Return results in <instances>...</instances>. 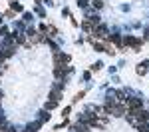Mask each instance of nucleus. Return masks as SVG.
Segmentation results:
<instances>
[{
  "instance_id": "obj_17",
  "label": "nucleus",
  "mask_w": 149,
  "mask_h": 132,
  "mask_svg": "<svg viewBox=\"0 0 149 132\" xmlns=\"http://www.w3.org/2000/svg\"><path fill=\"white\" fill-rule=\"evenodd\" d=\"M4 58H6V54H4V52H2V50H0V62H2V60H4Z\"/></svg>"
},
{
  "instance_id": "obj_10",
  "label": "nucleus",
  "mask_w": 149,
  "mask_h": 132,
  "mask_svg": "<svg viewBox=\"0 0 149 132\" xmlns=\"http://www.w3.org/2000/svg\"><path fill=\"white\" fill-rule=\"evenodd\" d=\"M40 126H42V120H38V122H34V124H30V126H28V132H36Z\"/></svg>"
},
{
  "instance_id": "obj_4",
  "label": "nucleus",
  "mask_w": 149,
  "mask_h": 132,
  "mask_svg": "<svg viewBox=\"0 0 149 132\" xmlns=\"http://www.w3.org/2000/svg\"><path fill=\"white\" fill-rule=\"evenodd\" d=\"M125 106H127V110H131V108H143V102L139 98H127L125 100Z\"/></svg>"
},
{
  "instance_id": "obj_9",
  "label": "nucleus",
  "mask_w": 149,
  "mask_h": 132,
  "mask_svg": "<svg viewBox=\"0 0 149 132\" xmlns=\"http://www.w3.org/2000/svg\"><path fill=\"white\" fill-rule=\"evenodd\" d=\"M46 32H48V36H50V38H54V36L58 34V30H56L54 26H46Z\"/></svg>"
},
{
  "instance_id": "obj_5",
  "label": "nucleus",
  "mask_w": 149,
  "mask_h": 132,
  "mask_svg": "<svg viewBox=\"0 0 149 132\" xmlns=\"http://www.w3.org/2000/svg\"><path fill=\"white\" fill-rule=\"evenodd\" d=\"M94 34H96L98 38H108V26H104V24H98V26L94 28Z\"/></svg>"
},
{
  "instance_id": "obj_14",
  "label": "nucleus",
  "mask_w": 149,
  "mask_h": 132,
  "mask_svg": "<svg viewBox=\"0 0 149 132\" xmlns=\"http://www.w3.org/2000/svg\"><path fill=\"white\" fill-rule=\"evenodd\" d=\"M137 128H139V132H149V124L147 122H143V124H139Z\"/></svg>"
},
{
  "instance_id": "obj_18",
  "label": "nucleus",
  "mask_w": 149,
  "mask_h": 132,
  "mask_svg": "<svg viewBox=\"0 0 149 132\" xmlns=\"http://www.w3.org/2000/svg\"><path fill=\"white\" fill-rule=\"evenodd\" d=\"M0 124H4V116H0Z\"/></svg>"
},
{
  "instance_id": "obj_7",
  "label": "nucleus",
  "mask_w": 149,
  "mask_h": 132,
  "mask_svg": "<svg viewBox=\"0 0 149 132\" xmlns=\"http://www.w3.org/2000/svg\"><path fill=\"white\" fill-rule=\"evenodd\" d=\"M50 98H52V100H56V102H60V98H62V92H60V84H56V86L52 88V94H50Z\"/></svg>"
},
{
  "instance_id": "obj_13",
  "label": "nucleus",
  "mask_w": 149,
  "mask_h": 132,
  "mask_svg": "<svg viewBox=\"0 0 149 132\" xmlns=\"http://www.w3.org/2000/svg\"><path fill=\"white\" fill-rule=\"evenodd\" d=\"M145 66H147V62H145V64H139V66H137V74H145V72H147Z\"/></svg>"
},
{
  "instance_id": "obj_2",
  "label": "nucleus",
  "mask_w": 149,
  "mask_h": 132,
  "mask_svg": "<svg viewBox=\"0 0 149 132\" xmlns=\"http://www.w3.org/2000/svg\"><path fill=\"white\" fill-rule=\"evenodd\" d=\"M108 114H113V116H123L125 114V104H113V106H106Z\"/></svg>"
},
{
  "instance_id": "obj_3",
  "label": "nucleus",
  "mask_w": 149,
  "mask_h": 132,
  "mask_svg": "<svg viewBox=\"0 0 149 132\" xmlns=\"http://www.w3.org/2000/svg\"><path fill=\"white\" fill-rule=\"evenodd\" d=\"M42 40H46V36L44 34H40L36 30H28V42H42Z\"/></svg>"
},
{
  "instance_id": "obj_8",
  "label": "nucleus",
  "mask_w": 149,
  "mask_h": 132,
  "mask_svg": "<svg viewBox=\"0 0 149 132\" xmlns=\"http://www.w3.org/2000/svg\"><path fill=\"white\" fill-rule=\"evenodd\" d=\"M74 132H90V126H88L86 122H78L76 128H74Z\"/></svg>"
},
{
  "instance_id": "obj_12",
  "label": "nucleus",
  "mask_w": 149,
  "mask_h": 132,
  "mask_svg": "<svg viewBox=\"0 0 149 132\" xmlns=\"http://www.w3.org/2000/svg\"><path fill=\"white\" fill-rule=\"evenodd\" d=\"M112 42H113V44H117V46H121V42H123V38H121L119 34H113V36H112Z\"/></svg>"
},
{
  "instance_id": "obj_20",
  "label": "nucleus",
  "mask_w": 149,
  "mask_h": 132,
  "mask_svg": "<svg viewBox=\"0 0 149 132\" xmlns=\"http://www.w3.org/2000/svg\"><path fill=\"white\" fill-rule=\"evenodd\" d=\"M0 102H2V92H0Z\"/></svg>"
},
{
  "instance_id": "obj_11",
  "label": "nucleus",
  "mask_w": 149,
  "mask_h": 132,
  "mask_svg": "<svg viewBox=\"0 0 149 132\" xmlns=\"http://www.w3.org/2000/svg\"><path fill=\"white\" fill-rule=\"evenodd\" d=\"M56 106H58V102H56V100H48V102H46V110H54Z\"/></svg>"
},
{
  "instance_id": "obj_6",
  "label": "nucleus",
  "mask_w": 149,
  "mask_h": 132,
  "mask_svg": "<svg viewBox=\"0 0 149 132\" xmlns=\"http://www.w3.org/2000/svg\"><path fill=\"white\" fill-rule=\"evenodd\" d=\"M96 26H98V24H96L92 18H86V20L82 22V28H84L86 32H94V28H96Z\"/></svg>"
},
{
  "instance_id": "obj_15",
  "label": "nucleus",
  "mask_w": 149,
  "mask_h": 132,
  "mask_svg": "<svg viewBox=\"0 0 149 132\" xmlns=\"http://www.w3.org/2000/svg\"><path fill=\"white\" fill-rule=\"evenodd\" d=\"M12 10H14V12H22V6H20V4H16V2H14V4H12Z\"/></svg>"
},
{
  "instance_id": "obj_16",
  "label": "nucleus",
  "mask_w": 149,
  "mask_h": 132,
  "mask_svg": "<svg viewBox=\"0 0 149 132\" xmlns=\"http://www.w3.org/2000/svg\"><path fill=\"white\" fill-rule=\"evenodd\" d=\"M78 4H80L82 8H86V6H88V0H78Z\"/></svg>"
},
{
  "instance_id": "obj_1",
  "label": "nucleus",
  "mask_w": 149,
  "mask_h": 132,
  "mask_svg": "<svg viewBox=\"0 0 149 132\" xmlns=\"http://www.w3.org/2000/svg\"><path fill=\"white\" fill-rule=\"evenodd\" d=\"M147 118H149V114L143 108H131V110H127V122L133 124V126H139V124L147 122Z\"/></svg>"
},
{
  "instance_id": "obj_19",
  "label": "nucleus",
  "mask_w": 149,
  "mask_h": 132,
  "mask_svg": "<svg viewBox=\"0 0 149 132\" xmlns=\"http://www.w3.org/2000/svg\"><path fill=\"white\" fill-rule=\"evenodd\" d=\"M145 38H147V40H149V30H147V32H145Z\"/></svg>"
}]
</instances>
